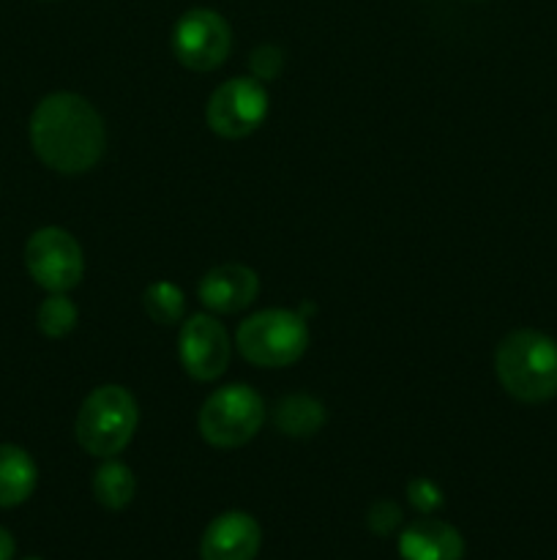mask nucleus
I'll return each mask as SVG.
<instances>
[{
  "label": "nucleus",
  "mask_w": 557,
  "mask_h": 560,
  "mask_svg": "<svg viewBox=\"0 0 557 560\" xmlns=\"http://www.w3.org/2000/svg\"><path fill=\"white\" fill-rule=\"evenodd\" d=\"M31 145L49 170L87 173L104 156L107 131L102 115L76 93H52L31 115Z\"/></svg>",
  "instance_id": "1"
},
{
  "label": "nucleus",
  "mask_w": 557,
  "mask_h": 560,
  "mask_svg": "<svg viewBox=\"0 0 557 560\" xmlns=\"http://www.w3.org/2000/svg\"><path fill=\"white\" fill-rule=\"evenodd\" d=\"M495 372L519 402H549L557 397V342L533 328L511 331L497 345Z\"/></svg>",
  "instance_id": "2"
},
{
  "label": "nucleus",
  "mask_w": 557,
  "mask_h": 560,
  "mask_svg": "<svg viewBox=\"0 0 557 560\" xmlns=\"http://www.w3.org/2000/svg\"><path fill=\"white\" fill-rule=\"evenodd\" d=\"M140 424L134 397L123 386H98L76 413V441L93 457L109 459L123 452Z\"/></svg>",
  "instance_id": "3"
},
{
  "label": "nucleus",
  "mask_w": 557,
  "mask_h": 560,
  "mask_svg": "<svg viewBox=\"0 0 557 560\" xmlns=\"http://www.w3.org/2000/svg\"><path fill=\"white\" fill-rule=\"evenodd\" d=\"M240 355L265 370L289 366L309 348V328L300 312L262 310L240 323L235 334Z\"/></svg>",
  "instance_id": "4"
},
{
  "label": "nucleus",
  "mask_w": 557,
  "mask_h": 560,
  "mask_svg": "<svg viewBox=\"0 0 557 560\" xmlns=\"http://www.w3.org/2000/svg\"><path fill=\"white\" fill-rule=\"evenodd\" d=\"M265 402L246 383H233L205 399L200 410V432L211 446L238 448L260 432Z\"/></svg>",
  "instance_id": "5"
},
{
  "label": "nucleus",
  "mask_w": 557,
  "mask_h": 560,
  "mask_svg": "<svg viewBox=\"0 0 557 560\" xmlns=\"http://www.w3.org/2000/svg\"><path fill=\"white\" fill-rule=\"evenodd\" d=\"M25 268L38 288L49 293H69L82 282L85 257L69 230L42 228L27 238Z\"/></svg>",
  "instance_id": "6"
},
{
  "label": "nucleus",
  "mask_w": 557,
  "mask_h": 560,
  "mask_svg": "<svg viewBox=\"0 0 557 560\" xmlns=\"http://www.w3.org/2000/svg\"><path fill=\"white\" fill-rule=\"evenodd\" d=\"M268 115V91L257 77H235L211 93L205 120L218 137L240 140L262 126Z\"/></svg>",
  "instance_id": "7"
},
{
  "label": "nucleus",
  "mask_w": 557,
  "mask_h": 560,
  "mask_svg": "<svg viewBox=\"0 0 557 560\" xmlns=\"http://www.w3.org/2000/svg\"><path fill=\"white\" fill-rule=\"evenodd\" d=\"M233 49V31L218 11L191 9L175 22L173 52L191 71H213Z\"/></svg>",
  "instance_id": "8"
},
{
  "label": "nucleus",
  "mask_w": 557,
  "mask_h": 560,
  "mask_svg": "<svg viewBox=\"0 0 557 560\" xmlns=\"http://www.w3.org/2000/svg\"><path fill=\"white\" fill-rule=\"evenodd\" d=\"M180 364L194 381H216L227 372L233 342L222 323L213 315H191L178 337Z\"/></svg>",
  "instance_id": "9"
},
{
  "label": "nucleus",
  "mask_w": 557,
  "mask_h": 560,
  "mask_svg": "<svg viewBox=\"0 0 557 560\" xmlns=\"http://www.w3.org/2000/svg\"><path fill=\"white\" fill-rule=\"evenodd\" d=\"M257 293H260V277L240 262H224V266L211 268L197 288L202 306L216 315H235V312L246 310L254 304Z\"/></svg>",
  "instance_id": "10"
},
{
  "label": "nucleus",
  "mask_w": 557,
  "mask_h": 560,
  "mask_svg": "<svg viewBox=\"0 0 557 560\" xmlns=\"http://www.w3.org/2000/svg\"><path fill=\"white\" fill-rule=\"evenodd\" d=\"M262 545V530L251 514L227 512L213 520L200 541L202 560H254Z\"/></svg>",
  "instance_id": "11"
},
{
  "label": "nucleus",
  "mask_w": 557,
  "mask_h": 560,
  "mask_svg": "<svg viewBox=\"0 0 557 560\" xmlns=\"http://www.w3.org/2000/svg\"><path fill=\"white\" fill-rule=\"evenodd\" d=\"M402 560H462L464 539L442 520H415L399 536Z\"/></svg>",
  "instance_id": "12"
},
{
  "label": "nucleus",
  "mask_w": 557,
  "mask_h": 560,
  "mask_svg": "<svg viewBox=\"0 0 557 560\" xmlns=\"http://www.w3.org/2000/svg\"><path fill=\"white\" fill-rule=\"evenodd\" d=\"M38 468L31 454L11 443H0V509H14L33 495Z\"/></svg>",
  "instance_id": "13"
},
{
  "label": "nucleus",
  "mask_w": 557,
  "mask_h": 560,
  "mask_svg": "<svg viewBox=\"0 0 557 560\" xmlns=\"http://www.w3.org/2000/svg\"><path fill=\"white\" fill-rule=\"evenodd\" d=\"M273 424L287 438H311L325 427V408L309 394H289L273 410Z\"/></svg>",
  "instance_id": "14"
},
{
  "label": "nucleus",
  "mask_w": 557,
  "mask_h": 560,
  "mask_svg": "<svg viewBox=\"0 0 557 560\" xmlns=\"http://www.w3.org/2000/svg\"><path fill=\"white\" fill-rule=\"evenodd\" d=\"M134 474H131L129 465L123 463L109 459V463H104L102 468L96 470V476H93V495H96V501L102 503L104 509H109V512H120V509L129 506V503L134 501Z\"/></svg>",
  "instance_id": "15"
},
{
  "label": "nucleus",
  "mask_w": 557,
  "mask_h": 560,
  "mask_svg": "<svg viewBox=\"0 0 557 560\" xmlns=\"http://www.w3.org/2000/svg\"><path fill=\"white\" fill-rule=\"evenodd\" d=\"M142 304H145V312L151 315L153 323H158V326H173V323H178L183 317L186 295L178 284L162 279V282H153L145 290Z\"/></svg>",
  "instance_id": "16"
},
{
  "label": "nucleus",
  "mask_w": 557,
  "mask_h": 560,
  "mask_svg": "<svg viewBox=\"0 0 557 560\" xmlns=\"http://www.w3.org/2000/svg\"><path fill=\"white\" fill-rule=\"evenodd\" d=\"M76 317H80V312H76L74 301L66 293H52L49 299H44L36 312L38 328H42L44 337L49 339H60L66 337V334L74 331Z\"/></svg>",
  "instance_id": "17"
},
{
  "label": "nucleus",
  "mask_w": 557,
  "mask_h": 560,
  "mask_svg": "<svg viewBox=\"0 0 557 560\" xmlns=\"http://www.w3.org/2000/svg\"><path fill=\"white\" fill-rule=\"evenodd\" d=\"M407 498L420 514H435L437 509H442V503H446V495H442L440 487H437L431 479H424V476L410 481Z\"/></svg>",
  "instance_id": "18"
},
{
  "label": "nucleus",
  "mask_w": 557,
  "mask_h": 560,
  "mask_svg": "<svg viewBox=\"0 0 557 560\" xmlns=\"http://www.w3.org/2000/svg\"><path fill=\"white\" fill-rule=\"evenodd\" d=\"M366 525L375 530L377 536H391L393 530L402 525V509L393 501H377L366 514Z\"/></svg>",
  "instance_id": "19"
},
{
  "label": "nucleus",
  "mask_w": 557,
  "mask_h": 560,
  "mask_svg": "<svg viewBox=\"0 0 557 560\" xmlns=\"http://www.w3.org/2000/svg\"><path fill=\"white\" fill-rule=\"evenodd\" d=\"M251 71H254L257 80H273L282 71V52L271 47V44L254 49L251 52Z\"/></svg>",
  "instance_id": "20"
},
{
  "label": "nucleus",
  "mask_w": 557,
  "mask_h": 560,
  "mask_svg": "<svg viewBox=\"0 0 557 560\" xmlns=\"http://www.w3.org/2000/svg\"><path fill=\"white\" fill-rule=\"evenodd\" d=\"M16 552V545H14V536L9 534L5 528H0V560H11Z\"/></svg>",
  "instance_id": "21"
},
{
  "label": "nucleus",
  "mask_w": 557,
  "mask_h": 560,
  "mask_svg": "<svg viewBox=\"0 0 557 560\" xmlns=\"http://www.w3.org/2000/svg\"><path fill=\"white\" fill-rule=\"evenodd\" d=\"M22 560H42V558H22Z\"/></svg>",
  "instance_id": "22"
}]
</instances>
